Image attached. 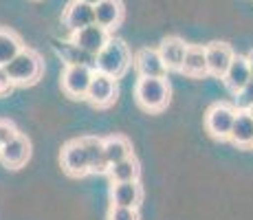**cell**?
Returning <instances> with one entry per match:
<instances>
[{
    "instance_id": "1",
    "label": "cell",
    "mask_w": 253,
    "mask_h": 220,
    "mask_svg": "<svg viewBox=\"0 0 253 220\" xmlns=\"http://www.w3.org/2000/svg\"><path fill=\"white\" fill-rule=\"evenodd\" d=\"M4 71H7L13 86H31V84H36L42 77V73H44V62H42V57L38 55L33 48H22V51L4 66Z\"/></svg>"
},
{
    "instance_id": "2",
    "label": "cell",
    "mask_w": 253,
    "mask_h": 220,
    "mask_svg": "<svg viewBox=\"0 0 253 220\" xmlns=\"http://www.w3.org/2000/svg\"><path fill=\"white\" fill-rule=\"evenodd\" d=\"M130 62H132V55H130L128 46H126L121 40H117V38H110L108 44H106V46L97 53L95 71H99V73H104V75L119 80V77L128 71Z\"/></svg>"
},
{
    "instance_id": "3",
    "label": "cell",
    "mask_w": 253,
    "mask_h": 220,
    "mask_svg": "<svg viewBox=\"0 0 253 220\" xmlns=\"http://www.w3.org/2000/svg\"><path fill=\"white\" fill-rule=\"evenodd\" d=\"M134 97L141 108L159 112L169 101V84L165 77H139L137 86H134Z\"/></svg>"
},
{
    "instance_id": "4",
    "label": "cell",
    "mask_w": 253,
    "mask_h": 220,
    "mask_svg": "<svg viewBox=\"0 0 253 220\" xmlns=\"http://www.w3.org/2000/svg\"><path fill=\"white\" fill-rule=\"evenodd\" d=\"M236 115H238L236 106H229V104L211 106L205 115L207 132L213 136V139H229L233 121H236Z\"/></svg>"
},
{
    "instance_id": "5",
    "label": "cell",
    "mask_w": 253,
    "mask_h": 220,
    "mask_svg": "<svg viewBox=\"0 0 253 220\" xmlns=\"http://www.w3.org/2000/svg\"><path fill=\"white\" fill-rule=\"evenodd\" d=\"M62 168L69 176H86L90 172V154L84 139H75L62 150Z\"/></svg>"
},
{
    "instance_id": "6",
    "label": "cell",
    "mask_w": 253,
    "mask_h": 220,
    "mask_svg": "<svg viewBox=\"0 0 253 220\" xmlns=\"http://www.w3.org/2000/svg\"><path fill=\"white\" fill-rule=\"evenodd\" d=\"M117 92L119 90H117L115 77H108V75H104V73L95 71L90 88H88V92H86V99H88L92 106H97V108H108V106L115 104Z\"/></svg>"
},
{
    "instance_id": "7",
    "label": "cell",
    "mask_w": 253,
    "mask_h": 220,
    "mask_svg": "<svg viewBox=\"0 0 253 220\" xmlns=\"http://www.w3.org/2000/svg\"><path fill=\"white\" fill-rule=\"evenodd\" d=\"M95 75V68L90 66H64L62 73V88L69 97H86Z\"/></svg>"
},
{
    "instance_id": "8",
    "label": "cell",
    "mask_w": 253,
    "mask_h": 220,
    "mask_svg": "<svg viewBox=\"0 0 253 220\" xmlns=\"http://www.w3.org/2000/svg\"><path fill=\"white\" fill-rule=\"evenodd\" d=\"M108 40H110V31L104 27H99L97 22L88 24V27L80 29V31H75V33H71V42H75L80 48L88 51L90 55H97V53L108 44Z\"/></svg>"
},
{
    "instance_id": "9",
    "label": "cell",
    "mask_w": 253,
    "mask_h": 220,
    "mask_svg": "<svg viewBox=\"0 0 253 220\" xmlns=\"http://www.w3.org/2000/svg\"><path fill=\"white\" fill-rule=\"evenodd\" d=\"M29 156H31V143L24 134L13 136L9 143L0 145V161H2V165H7L11 170L22 168L29 161Z\"/></svg>"
},
{
    "instance_id": "10",
    "label": "cell",
    "mask_w": 253,
    "mask_h": 220,
    "mask_svg": "<svg viewBox=\"0 0 253 220\" xmlns=\"http://www.w3.org/2000/svg\"><path fill=\"white\" fill-rule=\"evenodd\" d=\"M134 68H137L139 77H165L168 73V66L159 55V48H139L134 53Z\"/></svg>"
},
{
    "instance_id": "11",
    "label": "cell",
    "mask_w": 253,
    "mask_h": 220,
    "mask_svg": "<svg viewBox=\"0 0 253 220\" xmlns=\"http://www.w3.org/2000/svg\"><path fill=\"white\" fill-rule=\"evenodd\" d=\"M88 24H95V7L84 0H73L64 11V27L75 33Z\"/></svg>"
},
{
    "instance_id": "12",
    "label": "cell",
    "mask_w": 253,
    "mask_h": 220,
    "mask_svg": "<svg viewBox=\"0 0 253 220\" xmlns=\"http://www.w3.org/2000/svg\"><path fill=\"white\" fill-rule=\"evenodd\" d=\"M205 55H207V66H209V75L222 77L229 68L231 60L236 57V53L231 51L229 44L225 42H211L205 46Z\"/></svg>"
},
{
    "instance_id": "13",
    "label": "cell",
    "mask_w": 253,
    "mask_h": 220,
    "mask_svg": "<svg viewBox=\"0 0 253 220\" xmlns=\"http://www.w3.org/2000/svg\"><path fill=\"white\" fill-rule=\"evenodd\" d=\"M251 80L253 77H251V68H249V62H247V55L233 57L229 68H227V73L222 75V82H225V86L229 88L233 95H236L238 90H242Z\"/></svg>"
},
{
    "instance_id": "14",
    "label": "cell",
    "mask_w": 253,
    "mask_h": 220,
    "mask_svg": "<svg viewBox=\"0 0 253 220\" xmlns=\"http://www.w3.org/2000/svg\"><path fill=\"white\" fill-rule=\"evenodd\" d=\"M143 198V189H141L139 180H128V183H113L110 189V200L117 207H130L137 209Z\"/></svg>"
},
{
    "instance_id": "15",
    "label": "cell",
    "mask_w": 253,
    "mask_h": 220,
    "mask_svg": "<svg viewBox=\"0 0 253 220\" xmlns=\"http://www.w3.org/2000/svg\"><path fill=\"white\" fill-rule=\"evenodd\" d=\"M187 46L189 44H185L181 38H174V36L161 40V44H159V55H161V60L165 62L168 71H181Z\"/></svg>"
},
{
    "instance_id": "16",
    "label": "cell",
    "mask_w": 253,
    "mask_h": 220,
    "mask_svg": "<svg viewBox=\"0 0 253 220\" xmlns=\"http://www.w3.org/2000/svg\"><path fill=\"white\" fill-rule=\"evenodd\" d=\"M53 48H55V53L62 57V62H64L66 66H90V68H95L97 55H90L88 51L80 48L75 42H71V40L69 42H55Z\"/></svg>"
},
{
    "instance_id": "17",
    "label": "cell",
    "mask_w": 253,
    "mask_h": 220,
    "mask_svg": "<svg viewBox=\"0 0 253 220\" xmlns=\"http://www.w3.org/2000/svg\"><path fill=\"white\" fill-rule=\"evenodd\" d=\"M121 20H124V2L121 0H101L99 4H95V22L99 27L113 31L119 27Z\"/></svg>"
},
{
    "instance_id": "18",
    "label": "cell",
    "mask_w": 253,
    "mask_h": 220,
    "mask_svg": "<svg viewBox=\"0 0 253 220\" xmlns=\"http://www.w3.org/2000/svg\"><path fill=\"white\" fill-rule=\"evenodd\" d=\"M181 73L187 77H203L209 73L207 66V55H205V46H196L189 44L187 53H185V62L181 66Z\"/></svg>"
},
{
    "instance_id": "19",
    "label": "cell",
    "mask_w": 253,
    "mask_h": 220,
    "mask_svg": "<svg viewBox=\"0 0 253 220\" xmlns=\"http://www.w3.org/2000/svg\"><path fill=\"white\" fill-rule=\"evenodd\" d=\"M229 139L236 145H242V148L253 145V117L249 115V110H238Z\"/></svg>"
},
{
    "instance_id": "20",
    "label": "cell",
    "mask_w": 253,
    "mask_h": 220,
    "mask_svg": "<svg viewBox=\"0 0 253 220\" xmlns=\"http://www.w3.org/2000/svg\"><path fill=\"white\" fill-rule=\"evenodd\" d=\"M104 152H106L108 165H115V163H119V161L132 156V143H130L126 136H119V134L108 136V139H104Z\"/></svg>"
},
{
    "instance_id": "21",
    "label": "cell",
    "mask_w": 253,
    "mask_h": 220,
    "mask_svg": "<svg viewBox=\"0 0 253 220\" xmlns=\"http://www.w3.org/2000/svg\"><path fill=\"white\" fill-rule=\"evenodd\" d=\"M84 145L88 148L90 154V172L92 174H108V161H106V152H104V139L99 136H82Z\"/></svg>"
},
{
    "instance_id": "22",
    "label": "cell",
    "mask_w": 253,
    "mask_h": 220,
    "mask_svg": "<svg viewBox=\"0 0 253 220\" xmlns=\"http://www.w3.org/2000/svg\"><path fill=\"white\" fill-rule=\"evenodd\" d=\"M139 161L134 156L119 161V163L110 165L108 168V176L113 178V183H128V180H139Z\"/></svg>"
},
{
    "instance_id": "23",
    "label": "cell",
    "mask_w": 253,
    "mask_h": 220,
    "mask_svg": "<svg viewBox=\"0 0 253 220\" xmlns=\"http://www.w3.org/2000/svg\"><path fill=\"white\" fill-rule=\"evenodd\" d=\"M22 48L24 46L16 33L9 29H0V66H7Z\"/></svg>"
},
{
    "instance_id": "24",
    "label": "cell",
    "mask_w": 253,
    "mask_h": 220,
    "mask_svg": "<svg viewBox=\"0 0 253 220\" xmlns=\"http://www.w3.org/2000/svg\"><path fill=\"white\" fill-rule=\"evenodd\" d=\"M233 106H236V110H249L251 106H253V80L245 88H242V90L236 92Z\"/></svg>"
},
{
    "instance_id": "25",
    "label": "cell",
    "mask_w": 253,
    "mask_h": 220,
    "mask_svg": "<svg viewBox=\"0 0 253 220\" xmlns=\"http://www.w3.org/2000/svg\"><path fill=\"white\" fill-rule=\"evenodd\" d=\"M108 220H139V212L130 207H117V205H113L108 212Z\"/></svg>"
},
{
    "instance_id": "26",
    "label": "cell",
    "mask_w": 253,
    "mask_h": 220,
    "mask_svg": "<svg viewBox=\"0 0 253 220\" xmlns=\"http://www.w3.org/2000/svg\"><path fill=\"white\" fill-rule=\"evenodd\" d=\"M18 134H20V132L16 130V126H13L11 121L0 119V145L9 143V141H11L13 136H18Z\"/></svg>"
},
{
    "instance_id": "27",
    "label": "cell",
    "mask_w": 253,
    "mask_h": 220,
    "mask_svg": "<svg viewBox=\"0 0 253 220\" xmlns=\"http://www.w3.org/2000/svg\"><path fill=\"white\" fill-rule=\"evenodd\" d=\"M11 80H9V75H7V71H4V66H0V97L2 95H7L9 90H11Z\"/></svg>"
},
{
    "instance_id": "28",
    "label": "cell",
    "mask_w": 253,
    "mask_h": 220,
    "mask_svg": "<svg viewBox=\"0 0 253 220\" xmlns=\"http://www.w3.org/2000/svg\"><path fill=\"white\" fill-rule=\"evenodd\" d=\"M247 62H249V68H251V77H253V48L249 51V55H247Z\"/></svg>"
},
{
    "instance_id": "29",
    "label": "cell",
    "mask_w": 253,
    "mask_h": 220,
    "mask_svg": "<svg viewBox=\"0 0 253 220\" xmlns=\"http://www.w3.org/2000/svg\"><path fill=\"white\" fill-rule=\"evenodd\" d=\"M84 2H88V4H92V7H95V4H99L101 0H84Z\"/></svg>"
},
{
    "instance_id": "30",
    "label": "cell",
    "mask_w": 253,
    "mask_h": 220,
    "mask_svg": "<svg viewBox=\"0 0 253 220\" xmlns=\"http://www.w3.org/2000/svg\"><path fill=\"white\" fill-rule=\"evenodd\" d=\"M249 115H251V117H253V106H251V108H249Z\"/></svg>"
}]
</instances>
